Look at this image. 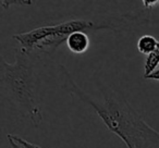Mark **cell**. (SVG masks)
<instances>
[{
  "instance_id": "30bf717a",
  "label": "cell",
  "mask_w": 159,
  "mask_h": 148,
  "mask_svg": "<svg viewBox=\"0 0 159 148\" xmlns=\"http://www.w3.org/2000/svg\"><path fill=\"white\" fill-rule=\"evenodd\" d=\"M146 80H152V81H159V69L155 71L152 74H150Z\"/></svg>"
},
{
  "instance_id": "5b68a950",
  "label": "cell",
  "mask_w": 159,
  "mask_h": 148,
  "mask_svg": "<svg viewBox=\"0 0 159 148\" xmlns=\"http://www.w3.org/2000/svg\"><path fill=\"white\" fill-rule=\"evenodd\" d=\"M158 42L157 39L152 35H143L137 40V49L143 55H149L157 50Z\"/></svg>"
},
{
  "instance_id": "52a82bcc",
  "label": "cell",
  "mask_w": 159,
  "mask_h": 148,
  "mask_svg": "<svg viewBox=\"0 0 159 148\" xmlns=\"http://www.w3.org/2000/svg\"><path fill=\"white\" fill-rule=\"evenodd\" d=\"M32 3H33V1H31V0H22V1L21 0H10V1L2 0V1H0V5L6 10L12 6H31Z\"/></svg>"
},
{
  "instance_id": "7c38bea8",
  "label": "cell",
  "mask_w": 159,
  "mask_h": 148,
  "mask_svg": "<svg viewBox=\"0 0 159 148\" xmlns=\"http://www.w3.org/2000/svg\"><path fill=\"white\" fill-rule=\"evenodd\" d=\"M157 49H158V51H159V40H158V46H157Z\"/></svg>"
},
{
  "instance_id": "ba28073f",
  "label": "cell",
  "mask_w": 159,
  "mask_h": 148,
  "mask_svg": "<svg viewBox=\"0 0 159 148\" xmlns=\"http://www.w3.org/2000/svg\"><path fill=\"white\" fill-rule=\"evenodd\" d=\"M9 136L11 137V138L13 139V141H16L18 145H20L22 148H42V147H39L38 145H35V144H33V143H30V141H25V139L22 138V137L16 136V135L9 134Z\"/></svg>"
},
{
  "instance_id": "9c48e42d",
  "label": "cell",
  "mask_w": 159,
  "mask_h": 148,
  "mask_svg": "<svg viewBox=\"0 0 159 148\" xmlns=\"http://www.w3.org/2000/svg\"><path fill=\"white\" fill-rule=\"evenodd\" d=\"M143 5L145 8L149 9V8L154 7V6H157L159 5V0H152V1H148V0H144L143 1Z\"/></svg>"
},
{
  "instance_id": "6da1fadb",
  "label": "cell",
  "mask_w": 159,
  "mask_h": 148,
  "mask_svg": "<svg viewBox=\"0 0 159 148\" xmlns=\"http://www.w3.org/2000/svg\"><path fill=\"white\" fill-rule=\"evenodd\" d=\"M60 70L66 91L93 107L107 128L117 135L128 148H147L159 143V132L142 119L123 94L111 89L105 91L104 100H96L79 87L63 65H60Z\"/></svg>"
},
{
  "instance_id": "3957f363",
  "label": "cell",
  "mask_w": 159,
  "mask_h": 148,
  "mask_svg": "<svg viewBox=\"0 0 159 148\" xmlns=\"http://www.w3.org/2000/svg\"><path fill=\"white\" fill-rule=\"evenodd\" d=\"M113 23L94 22L91 20H72L60 23L57 25H48L35 29L33 31L22 34H16L12 38L18 40L21 48L29 52H33L35 49L46 53H51L62 44L66 42L68 37L75 32H85L89 29H117Z\"/></svg>"
},
{
  "instance_id": "7a4b0ae2",
  "label": "cell",
  "mask_w": 159,
  "mask_h": 148,
  "mask_svg": "<svg viewBox=\"0 0 159 148\" xmlns=\"http://www.w3.org/2000/svg\"><path fill=\"white\" fill-rule=\"evenodd\" d=\"M16 62L8 63L0 58V84L2 95L25 119L35 126L43 120L40 109L39 78L36 69L37 56L19 48L14 50Z\"/></svg>"
},
{
  "instance_id": "8fae6325",
  "label": "cell",
  "mask_w": 159,
  "mask_h": 148,
  "mask_svg": "<svg viewBox=\"0 0 159 148\" xmlns=\"http://www.w3.org/2000/svg\"><path fill=\"white\" fill-rule=\"evenodd\" d=\"M7 137H8V141H9V144H10V146H11L12 148H22V147H21L20 145H18V144H16V141H14L13 139H12L11 137L9 136V134H8V136H7Z\"/></svg>"
},
{
  "instance_id": "277c9868",
  "label": "cell",
  "mask_w": 159,
  "mask_h": 148,
  "mask_svg": "<svg viewBox=\"0 0 159 148\" xmlns=\"http://www.w3.org/2000/svg\"><path fill=\"white\" fill-rule=\"evenodd\" d=\"M66 46L75 55L84 53L89 47V38L85 32L72 33L66 39Z\"/></svg>"
},
{
  "instance_id": "8992f818",
  "label": "cell",
  "mask_w": 159,
  "mask_h": 148,
  "mask_svg": "<svg viewBox=\"0 0 159 148\" xmlns=\"http://www.w3.org/2000/svg\"><path fill=\"white\" fill-rule=\"evenodd\" d=\"M159 64V51L158 49L154 52L149 53L146 57L145 64H144V78H147L150 74L156 71V68Z\"/></svg>"
}]
</instances>
